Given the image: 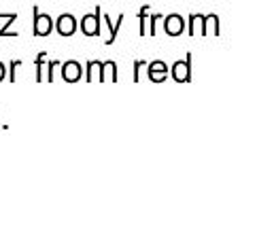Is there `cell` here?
<instances>
[{
    "label": "cell",
    "instance_id": "277c9868",
    "mask_svg": "<svg viewBox=\"0 0 257 231\" xmlns=\"http://www.w3.org/2000/svg\"><path fill=\"white\" fill-rule=\"evenodd\" d=\"M81 77H85V72L81 68L79 62L68 60V62L62 64V79L66 83H77V81H81Z\"/></svg>",
    "mask_w": 257,
    "mask_h": 231
},
{
    "label": "cell",
    "instance_id": "5bb4252c",
    "mask_svg": "<svg viewBox=\"0 0 257 231\" xmlns=\"http://www.w3.org/2000/svg\"><path fill=\"white\" fill-rule=\"evenodd\" d=\"M158 20H162L160 13H153V15L149 17V34H151V36H155V26H158Z\"/></svg>",
    "mask_w": 257,
    "mask_h": 231
},
{
    "label": "cell",
    "instance_id": "8992f818",
    "mask_svg": "<svg viewBox=\"0 0 257 231\" xmlns=\"http://www.w3.org/2000/svg\"><path fill=\"white\" fill-rule=\"evenodd\" d=\"M183 28H185V20L179 15V13H170L166 15V20H164V30L166 34L170 36H179L183 32Z\"/></svg>",
    "mask_w": 257,
    "mask_h": 231
},
{
    "label": "cell",
    "instance_id": "9a60e30c",
    "mask_svg": "<svg viewBox=\"0 0 257 231\" xmlns=\"http://www.w3.org/2000/svg\"><path fill=\"white\" fill-rule=\"evenodd\" d=\"M141 68H147V62L136 60V62H134V81L141 79Z\"/></svg>",
    "mask_w": 257,
    "mask_h": 231
},
{
    "label": "cell",
    "instance_id": "3957f363",
    "mask_svg": "<svg viewBox=\"0 0 257 231\" xmlns=\"http://www.w3.org/2000/svg\"><path fill=\"white\" fill-rule=\"evenodd\" d=\"M77 28H79L77 17L72 13H62L56 20V30H58L60 36H72L77 32Z\"/></svg>",
    "mask_w": 257,
    "mask_h": 231
},
{
    "label": "cell",
    "instance_id": "7a4b0ae2",
    "mask_svg": "<svg viewBox=\"0 0 257 231\" xmlns=\"http://www.w3.org/2000/svg\"><path fill=\"white\" fill-rule=\"evenodd\" d=\"M100 24H102V9L100 5L94 9V13L81 17V32L85 36H100Z\"/></svg>",
    "mask_w": 257,
    "mask_h": 231
},
{
    "label": "cell",
    "instance_id": "e0dca14e",
    "mask_svg": "<svg viewBox=\"0 0 257 231\" xmlns=\"http://www.w3.org/2000/svg\"><path fill=\"white\" fill-rule=\"evenodd\" d=\"M5 77H7V68H5V64L0 62V81H5Z\"/></svg>",
    "mask_w": 257,
    "mask_h": 231
},
{
    "label": "cell",
    "instance_id": "30bf717a",
    "mask_svg": "<svg viewBox=\"0 0 257 231\" xmlns=\"http://www.w3.org/2000/svg\"><path fill=\"white\" fill-rule=\"evenodd\" d=\"M139 20H141V36H147V20H149V5H143L139 11Z\"/></svg>",
    "mask_w": 257,
    "mask_h": 231
},
{
    "label": "cell",
    "instance_id": "6da1fadb",
    "mask_svg": "<svg viewBox=\"0 0 257 231\" xmlns=\"http://www.w3.org/2000/svg\"><path fill=\"white\" fill-rule=\"evenodd\" d=\"M32 34L34 36H49L51 30L56 28V24H53V20L47 15V13H41L39 7H32Z\"/></svg>",
    "mask_w": 257,
    "mask_h": 231
},
{
    "label": "cell",
    "instance_id": "5b68a950",
    "mask_svg": "<svg viewBox=\"0 0 257 231\" xmlns=\"http://www.w3.org/2000/svg\"><path fill=\"white\" fill-rule=\"evenodd\" d=\"M168 72L170 68L166 66V62H160V60H155L151 64H147V75H149V79L153 83H162L164 79L168 77Z\"/></svg>",
    "mask_w": 257,
    "mask_h": 231
},
{
    "label": "cell",
    "instance_id": "7c38bea8",
    "mask_svg": "<svg viewBox=\"0 0 257 231\" xmlns=\"http://www.w3.org/2000/svg\"><path fill=\"white\" fill-rule=\"evenodd\" d=\"M96 66H98V62H94V60L85 64V77H83V79H85L87 83L94 81V70H96Z\"/></svg>",
    "mask_w": 257,
    "mask_h": 231
},
{
    "label": "cell",
    "instance_id": "52a82bcc",
    "mask_svg": "<svg viewBox=\"0 0 257 231\" xmlns=\"http://www.w3.org/2000/svg\"><path fill=\"white\" fill-rule=\"evenodd\" d=\"M189 55H187V60L185 62H177V64H172V68H170V72H172V79L174 81H179V83H183V81H189L191 79V75H189Z\"/></svg>",
    "mask_w": 257,
    "mask_h": 231
},
{
    "label": "cell",
    "instance_id": "ba28073f",
    "mask_svg": "<svg viewBox=\"0 0 257 231\" xmlns=\"http://www.w3.org/2000/svg\"><path fill=\"white\" fill-rule=\"evenodd\" d=\"M102 22H104V24H106V28H108V39H106V45H113V43H115V39H117V34H119V28H121V24H123V13L117 17V22H115V24H113L111 17L102 13Z\"/></svg>",
    "mask_w": 257,
    "mask_h": 231
},
{
    "label": "cell",
    "instance_id": "8fae6325",
    "mask_svg": "<svg viewBox=\"0 0 257 231\" xmlns=\"http://www.w3.org/2000/svg\"><path fill=\"white\" fill-rule=\"evenodd\" d=\"M45 58H47V53H45V51H41V53H39V58H36V62H34V66H36V81H39V83H43V81H45V77H43Z\"/></svg>",
    "mask_w": 257,
    "mask_h": 231
},
{
    "label": "cell",
    "instance_id": "9c48e42d",
    "mask_svg": "<svg viewBox=\"0 0 257 231\" xmlns=\"http://www.w3.org/2000/svg\"><path fill=\"white\" fill-rule=\"evenodd\" d=\"M0 20H5V26L0 28V36H17V32H9V26L17 20V13H0Z\"/></svg>",
    "mask_w": 257,
    "mask_h": 231
},
{
    "label": "cell",
    "instance_id": "4fadbf2b",
    "mask_svg": "<svg viewBox=\"0 0 257 231\" xmlns=\"http://www.w3.org/2000/svg\"><path fill=\"white\" fill-rule=\"evenodd\" d=\"M22 64H24L22 60H13L11 64H9V81H11V83H15V79H17V77H15V70L20 68Z\"/></svg>",
    "mask_w": 257,
    "mask_h": 231
},
{
    "label": "cell",
    "instance_id": "2e32d148",
    "mask_svg": "<svg viewBox=\"0 0 257 231\" xmlns=\"http://www.w3.org/2000/svg\"><path fill=\"white\" fill-rule=\"evenodd\" d=\"M60 66V62H56V60H51L49 62V72H47V81H53V68H58Z\"/></svg>",
    "mask_w": 257,
    "mask_h": 231
}]
</instances>
